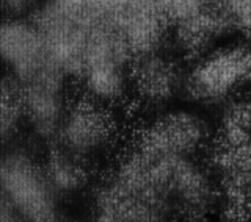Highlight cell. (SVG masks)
I'll list each match as a JSON object with an SVG mask.
<instances>
[{
	"instance_id": "6da1fadb",
	"label": "cell",
	"mask_w": 251,
	"mask_h": 222,
	"mask_svg": "<svg viewBox=\"0 0 251 222\" xmlns=\"http://www.w3.org/2000/svg\"><path fill=\"white\" fill-rule=\"evenodd\" d=\"M3 200L27 222H57L55 189L39 166L22 150H10L2 160Z\"/></svg>"
},
{
	"instance_id": "7a4b0ae2",
	"label": "cell",
	"mask_w": 251,
	"mask_h": 222,
	"mask_svg": "<svg viewBox=\"0 0 251 222\" xmlns=\"http://www.w3.org/2000/svg\"><path fill=\"white\" fill-rule=\"evenodd\" d=\"M170 22V43L185 66L212 52L217 36L229 23V10H220L218 3L177 0L162 2Z\"/></svg>"
},
{
	"instance_id": "3957f363",
	"label": "cell",
	"mask_w": 251,
	"mask_h": 222,
	"mask_svg": "<svg viewBox=\"0 0 251 222\" xmlns=\"http://www.w3.org/2000/svg\"><path fill=\"white\" fill-rule=\"evenodd\" d=\"M105 22L133 60L162 52L170 41V22L162 2H105Z\"/></svg>"
},
{
	"instance_id": "277c9868",
	"label": "cell",
	"mask_w": 251,
	"mask_h": 222,
	"mask_svg": "<svg viewBox=\"0 0 251 222\" xmlns=\"http://www.w3.org/2000/svg\"><path fill=\"white\" fill-rule=\"evenodd\" d=\"M206 121L195 110L167 108L155 113L137 138V147L157 156L192 158L207 139Z\"/></svg>"
},
{
	"instance_id": "5b68a950",
	"label": "cell",
	"mask_w": 251,
	"mask_h": 222,
	"mask_svg": "<svg viewBox=\"0 0 251 222\" xmlns=\"http://www.w3.org/2000/svg\"><path fill=\"white\" fill-rule=\"evenodd\" d=\"M185 63L165 50L132 61L129 69V91L141 105L157 113L167 110L177 96H182Z\"/></svg>"
},
{
	"instance_id": "8992f818",
	"label": "cell",
	"mask_w": 251,
	"mask_h": 222,
	"mask_svg": "<svg viewBox=\"0 0 251 222\" xmlns=\"http://www.w3.org/2000/svg\"><path fill=\"white\" fill-rule=\"evenodd\" d=\"M115 134V121L107 105L83 96L69 104L57 133V144L86 160L104 149Z\"/></svg>"
},
{
	"instance_id": "52a82bcc",
	"label": "cell",
	"mask_w": 251,
	"mask_h": 222,
	"mask_svg": "<svg viewBox=\"0 0 251 222\" xmlns=\"http://www.w3.org/2000/svg\"><path fill=\"white\" fill-rule=\"evenodd\" d=\"M0 55L8 69L21 85L41 74L52 65L47 57L46 43L36 23L25 18H5L0 25Z\"/></svg>"
},
{
	"instance_id": "ba28073f",
	"label": "cell",
	"mask_w": 251,
	"mask_h": 222,
	"mask_svg": "<svg viewBox=\"0 0 251 222\" xmlns=\"http://www.w3.org/2000/svg\"><path fill=\"white\" fill-rule=\"evenodd\" d=\"M66 78L58 67L49 65L33 80L21 85L25 122L39 138H57L68 108L65 102Z\"/></svg>"
},
{
	"instance_id": "9c48e42d",
	"label": "cell",
	"mask_w": 251,
	"mask_h": 222,
	"mask_svg": "<svg viewBox=\"0 0 251 222\" xmlns=\"http://www.w3.org/2000/svg\"><path fill=\"white\" fill-rule=\"evenodd\" d=\"M239 58L229 50H212L185 67L182 96L192 104H214L232 88L240 75Z\"/></svg>"
},
{
	"instance_id": "30bf717a",
	"label": "cell",
	"mask_w": 251,
	"mask_h": 222,
	"mask_svg": "<svg viewBox=\"0 0 251 222\" xmlns=\"http://www.w3.org/2000/svg\"><path fill=\"white\" fill-rule=\"evenodd\" d=\"M129 69L130 66L121 63H98L86 69L78 82L82 83L86 97L110 105L127 94Z\"/></svg>"
},
{
	"instance_id": "8fae6325",
	"label": "cell",
	"mask_w": 251,
	"mask_h": 222,
	"mask_svg": "<svg viewBox=\"0 0 251 222\" xmlns=\"http://www.w3.org/2000/svg\"><path fill=\"white\" fill-rule=\"evenodd\" d=\"M44 171L53 189L60 193L78 191L90 180L85 158L69 152L58 144L49 150Z\"/></svg>"
},
{
	"instance_id": "7c38bea8",
	"label": "cell",
	"mask_w": 251,
	"mask_h": 222,
	"mask_svg": "<svg viewBox=\"0 0 251 222\" xmlns=\"http://www.w3.org/2000/svg\"><path fill=\"white\" fill-rule=\"evenodd\" d=\"M2 104H0V133L6 142L25 122V111L22 102V86L14 77L6 74L2 80Z\"/></svg>"
},
{
	"instance_id": "4fadbf2b",
	"label": "cell",
	"mask_w": 251,
	"mask_h": 222,
	"mask_svg": "<svg viewBox=\"0 0 251 222\" xmlns=\"http://www.w3.org/2000/svg\"><path fill=\"white\" fill-rule=\"evenodd\" d=\"M2 222H27L6 200L2 202Z\"/></svg>"
},
{
	"instance_id": "5bb4252c",
	"label": "cell",
	"mask_w": 251,
	"mask_h": 222,
	"mask_svg": "<svg viewBox=\"0 0 251 222\" xmlns=\"http://www.w3.org/2000/svg\"><path fill=\"white\" fill-rule=\"evenodd\" d=\"M93 222H124V221L120 219L118 216H115V215H110V213L98 210V215L93 219Z\"/></svg>"
},
{
	"instance_id": "9a60e30c",
	"label": "cell",
	"mask_w": 251,
	"mask_h": 222,
	"mask_svg": "<svg viewBox=\"0 0 251 222\" xmlns=\"http://www.w3.org/2000/svg\"><path fill=\"white\" fill-rule=\"evenodd\" d=\"M57 222H77V221H71V219H58Z\"/></svg>"
}]
</instances>
